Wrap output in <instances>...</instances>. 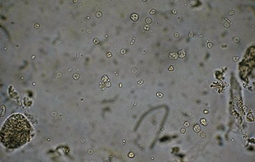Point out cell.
<instances>
[{"mask_svg":"<svg viewBox=\"0 0 255 162\" xmlns=\"http://www.w3.org/2000/svg\"><path fill=\"white\" fill-rule=\"evenodd\" d=\"M31 134L32 128L27 119L21 114H13L1 128V142L7 149H17L28 142Z\"/></svg>","mask_w":255,"mask_h":162,"instance_id":"1","label":"cell"}]
</instances>
